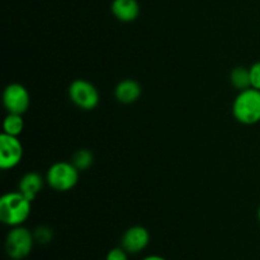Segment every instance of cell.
I'll use <instances>...</instances> for the list:
<instances>
[{"mask_svg":"<svg viewBox=\"0 0 260 260\" xmlns=\"http://www.w3.org/2000/svg\"><path fill=\"white\" fill-rule=\"evenodd\" d=\"M32 211V202L18 192L5 193L0 198V220L4 225L15 228L28 220Z\"/></svg>","mask_w":260,"mask_h":260,"instance_id":"cell-1","label":"cell"},{"mask_svg":"<svg viewBox=\"0 0 260 260\" xmlns=\"http://www.w3.org/2000/svg\"><path fill=\"white\" fill-rule=\"evenodd\" d=\"M233 114L243 124H255L260 122V90L254 88L241 90L233 104Z\"/></svg>","mask_w":260,"mask_h":260,"instance_id":"cell-2","label":"cell"},{"mask_svg":"<svg viewBox=\"0 0 260 260\" xmlns=\"http://www.w3.org/2000/svg\"><path fill=\"white\" fill-rule=\"evenodd\" d=\"M35 235L24 226H15L8 233L5 239V253L13 260L27 258L35 245Z\"/></svg>","mask_w":260,"mask_h":260,"instance_id":"cell-3","label":"cell"},{"mask_svg":"<svg viewBox=\"0 0 260 260\" xmlns=\"http://www.w3.org/2000/svg\"><path fill=\"white\" fill-rule=\"evenodd\" d=\"M79 173L71 161H58L48 168L46 182L56 192H68L78 184Z\"/></svg>","mask_w":260,"mask_h":260,"instance_id":"cell-4","label":"cell"},{"mask_svg":"<svg viewBox=\"0 0 260 260\" xmlns=\"http://www.w3.org/2000/svg\"><path fill=\"white\" fill-rule=\"evenodd\" d=\"M69 98L78 108L83 111H93L101 101L98 89L90 81L76 79L69 86Z\"/></svg>","mask_w":260,"mask_h":260,"instance_id":"cell-5","label":"cell"},{"mask_svg":"<svg viewBox=\"0 0 260 260\" xmlns=\"http://www.w3.org/2000/svg\"><path fill=\"white\" fill-rule=\"evenodd\" d=\"M3 104L8 113L24 114L30 104V95L24 85L19 83H12L3 91Z\"/></svg>","mask_w":260,"mask_h":260,"instance_id":"cell-6","label":"cell"},{"mask_svg":"<svg viewBox=\"0 0 260 260\" xmlns=\"http://www.w3.org/2000/svg\"><path fill=\"white\" fill-rule=\"evenodd\" d=\"M23 159V145L17 136L3 132L0 135V168L9 170L17 167Z\"/></svg>","mask_w":260,"mask_h":260,"instance_id":"cell-7","label":"cell"},{"mask_svg":"<svg viewBox=\"0 0 260 260\" xmlns=\"http://www.w3.org/2000/svg\"><path fill=\"white\" fill-rule=\"evenodd\" d=\"M150 243V234L144 226H132L124 231L121 246L128 254H139L147 248Z\"/></svg>","mask_w":260,"mask_h":260,"instance_id":"cell-8","label":"cell"},{"mask_svg":"<svg viewBox=\"0 0 260 260\" xmlns=\"http://www.w3.org/2000/svg\"><path fill=\"white\" fill-rule=\"evenodd\" d=\"M112 14L123 23L134 22L139 18L140 4L137 0H113L111 5Z\"/></svg>","mask_w":260,"mask_h":260,"instance_id":"cell-9","label":"cell"},{"mask_svg":"<svg viewBox=\"0 0 260 260\" xmlns=\"http://www.w3.org/2000/svg\"><path fill=\"white\" fill-rule=\"evenodd\" d=\"M142 94V88L134 79H124L114 88V96L122 104H132L139 101Z\"/></svg>","mask_w":260,"mask_h":260,"instance_id":"cell-10","label":"cell"},{"mask_svg":"<svg viewBox=\"0 0 260 260\" xmlns=\"http://www.w3.org/2000/svg\"><path fill=\"white\" fill-rule=\"evenodd\" d=\"M43 183H45V180H43L42 175L38 174L37 172H29L20 178L18 190L24 197H27L30 202H33L38 196V193L42 190Z\"/></svg>","mask_w":260,"mask_h":260,"instance_id":"cell-11","label":"cell"},{"mask_svg":"<svg viewBox=\"0 0 260 260\" xmlns=\"http://www.w3.org/2000/svg\"><path fill=\"white\" fill-rule=\"evenodd\" d=\"M230 81L239 91L251 88L250 70L245 66H238L233 69L230 74Z\"/></svg>","mask_w":260,"mask_h":260,"instance_id":"cell-12","label":"cell"},{"mask_svg":"<svg viewBox=\"0 0 260 260\" xmlns=\"http://www.w3.org/2000/svg\"><path fill=\"white\" fill-rule=\"evenodd\" d=\"M24 128V121L22 114L8 113L3 122V132L10 136H19Z\"/></svg>","mask_w":260,"mask_h":260,"instance_id":"cell-13","label":"cell"},{"mask_svg":"<svg viewBox=\"0 0 260 260\" xmlns=\"http://www.w3.org/2000/svg\"><path fill=\"white\" fill-rule=\"evenodd\" d=\"M71 162H73L74 167H75L79 172H84V170H88L89 168L93 165L94 155L90 150L80 149L76 152H74Z\"/></svg>","mask_w":260,"mask_h":260,"instance_id":"cell-14","label":"cell"},{"mask_svg":"<svg viewBox=\"0 0 260 260\" xmlns=\"http://www.w3.org/2000/svg\"><path fill=\"white\" fill-rule=\"evenodd\" d=\"M33 235H35L36 243L40 244H48L53 238L52 230L50 228H47V226H40V228H37L33 231Z\"/></svg>","mask_w":260,"mask_h":260,"instance_id":"cell-15","label":"cell"},{"mask_svg":"<svg viewBox=\"0 0 260 260\" xmlns=\"http://www.w3.org/2000/svg\"><path fill=\"white\" fill-rule=\"evenodd\" d=\"M250 70V79H251V88L260 90V61H256L255 63L249 68Z\"/></svg>","mask_w":260,"mask_h":260,"instance_id":"cell-16","label":"cell"},{"mask_svg":"<svg viewBox=\"0 0 260 260\" xmlns=\"http://www.w3.org/2000/svg\"><path fill=\"white\" fill-rule=\"evenodd\" d=\"M106 260H128V253L123 248H114L108 251Z\"/></svg>","mask_w":260,"mask_h":260,"instance_id":"cell-17","label":"cell"},{"mask_svg":"<svg viewBox=\"0 0 260 260\" xmlns=\"http://www.w3.org/2000/svg\"><path fill=\"white\" fill-rule=\"evenodd\" d=\"M142 260H167L164 258V256H161V255H156V254H154V255H147V256H145L144 259Z\"/></svg>","mask_w":260,"mask_h":260,"instance_id":"cell-18","label":"cell"},{"mask_svg":"<svg viewBox=\"0 0 260 260\" xmlns=\"http://www.w3.org/2000/svg\"><path fill=\"white\" fill-rule=\"evenodd\" d=\"M258 218H259V221H260V206H259V208H258Z\"/></svg>","mask_w":260,"mask_h":260,"instance_id":"cell-19","label":"cell"}]
</instances>
